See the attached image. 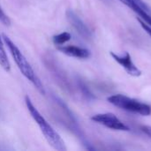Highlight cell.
Here are the masks:
<instances>
[{
    "label": "cell",
    "mask_w": 151,
    "mask_h": 151,
    "mask_svg": "<svg viewBox=\"0 0 151 151\" xmlns=\"http://www.w3.org/2000/svg\"><path fill=\"white\" fill-rule=\"evenodd\" d=\"M53 110L55 111V117L65 127H66L70 132H72L80 141L83 143L84 147L88 150H93L94 148L89 144L86 139L82 130L81 129L76 119L73 115L72 111L66 106V104L58 97L53 96Z\"/></svg>",
    "instance_id": "6da1fadb"
},
{
    "label": "cell",
    "mask_w": 151,
    "mask_h": 151,
    "mask_svg": "<svg viewBox=\"0 0 151 151\" xmlns=\"http://www.w3.org/2000/svg\"><path fill=\"white\" fill-rule=\"evenodd\" d=\"M25 102H26V105H27V108L28 111L30 112V114H31L32 118L34 119V120L38 125L41 132L44 135V137L47 140V142H49V144L56 150H66L65 144L64 141L62 140V138L60 137V135L53 129V127L50 125V123L38 111V110L33 104V103H32L31 99L29 98V96H27L25 97Z\"/></svg>",
    "instance_id": "7a4b0ae2"
},
{
    "label": "cell",
    "mask_w": 151,
    "mask_h": 151,
    "mask_svg": "<svg viewBox=\"0 0 151 151\" xmlns=\"http://www.w3.org/2000/svg\"><path fill=\"white\" fill-rule=\"evenodd\" d=\"M3 38H4L5 44L7 45V48L10 50V53H11L12 58L14 59L16 65H18L19 71L21 72V73L35 87V88L41 94L44 95L45 94L44 87H43L42 81H40V79L38 78V76L36 75V73H35V71L33 70L30 64L28 63V61L25 58V56L22 54V52L19 50V48L15 45V43L7 35H3Z\"/></svg>",
    "instance_id": "3957f363"
},
{
    "label": "cell",
    "mask_w": 151,
    "mask_h": 151,
    "mask_svg": "<svg viewBox=\"0 0 151 151\" xmlns=\"http://www.w3.org/2000/svg\"><path fill=\"white\" fill-rule=\"evenodd\" d=\"M108 102L116 107L125 110L129 112L140 114L142 116H150L151 114V106L142 103L136 99L130 98L124 95H113L107 98Z\"/></svg>",
    "instance_id": "277c9868"
},
{
    "label": "cell",
    "mask_w": 151,
    "mask_h": 151,
    "mask_svg": "<svg viewBox=\"0 0 151 151\" xmlns=\"http://www.w3.org/2000/svg\"><path fill=\"white\" fill-rule=\"evenodd\" d=\"M43 62L58 85L66 93L73 96L74 88L72 84V81L63 68L60 66L58 60H56V58L51 54H46L43 58Z\"/></svg>",
    "instance_id": "5b68a950"
},
{
    "label": "cell",
    "mask_w": 151,
    "mask_h": 151,
    "mask_svg": "<svg viewBox=\"0 0 151 151\" xmlns=\"http://www.w3.org/2000/svg\"><path fill=\"white\" fill-rule=\"evenodd\" d=\"M91 120L104 126L107 128L118 131H130V128L121 122L113 113L96 114L91 118Z\"/></svg>",
    "instance_id": "8992f818"
},
{
    "label": "cell",
    "mask_w": 151,
    "mask_h": 151,
    "mask_svg": "<svg viewBox=\"0 0 151 151\" xmlns=\"http://www.w3.org/2000/svg\"><path fill=\"white\" fill-rule=\"evenodd\" d=\"M110 54L113 58V59L117 63H119L129 75L134 77H138L142 75V71L134 64L132 58L128 52H126L124 55H118L111 51L110 52Z\"/></svg>",
    "instance_id": "52a82bcc"
},
{
    "label": "cell",
    "mask_w": 151,
    "mask_h": 151,
    "mask_svg": "<svg viewBox=\"0 0 151 151\" xmlns=\"http://www.w3.org/2000/svg\"><path fill=\"white\" fill-rule=\"evenodd\" d=\"M66 18L69 23L73 27V28L77 31V33L82 36L86 40H89L92 37V33L88 26L82 21V19L72 10H67Z\"/></svg>",
    "instance_id": "ba28073f"
},
{
    "label": "cell",
    "mask_w": 151,
    "mask_h": 151,
    "mask_svg": "<svg viewBox=\"0 0 151 151\" xmlns=\"http://www.w3.org/2000/svg\"><path fill=\"white\" fill-rule=\"evenodd\" d=\"M58 49L62 53H64L69 57H73V58L86 59V58H90V56H91L90 50H88V49H85V48L78 47V46H73V45L59 46Z\"/></svg>",
    "instance_id": "9c48e42d"
},
{
    "label": "cell",
    "mask_w": 151,
    "mask_h": 151,
    "mask_svg": "<svg viewBox=\"0 0 151 151\" xmlns=\"http://www.w3.org/2000/svg\"><path fill=\"white\" fill-rule=\"evenodd\" d=\"M119 1L122 2L127 7H129L130 9H132L135 13H137V15L140 17L141 19H142L145 23H147L150 27H151V12H149L144 9H142V7H140L138 4H136L134 2V0H119Z\"/></svg>",
    "instance_id": "30bf717a"
},
{
    "label": "cell",
    "mask_w": 151,
    "mask_h": 151,
    "mask_svg": "<svg viewBox=\"0 0 151 151\" xmlns=\"http://www.w3.org/2000/svg\"><path fill=\"white\" fill-rule=\"evenodd\" d=\"M0 65L7 72H9L11 70V65L10 62L8 60V58L6 56L5 50L4 49V45L0 37Z\"/></svg>",
    "instance_id": "8fae6325"
},
{
    "label": "cell",
    "mask_w": 151,
    "mask_h": 151,
    "mask_svg": "<svg viewBox=\"0 0 151 151\" xmlns=\"http://www.w3.org/2000/svg\"><path fill=\"white\" fill-rule=\"evenodd\" d=\"M69 40H71V34L68 32L60 33V34H58L53 37V42L56 45H59V46L63 45L64 43H65Z\"/></svg>",
    "instance_id": "7c38bea8"
},
{
    "label": "cell",
    "mask_w": 151,
    "mask_h": 151,
    "mask_svg": "<svg viewBox=\"0 0 151 151\" xmlns=\"http://www.w3.org/2000/svg\"><path fill=\"white\" fill-rule=\"evenodd\" d=\"M0 21L6 26H9L11 24V20H10L9 17L3 12L1 7H0Z\"/></svg>",
    "instance_id": "4fadbf2b"
},
{
    "label": "cell",
    "mask_w": 151,
    "mask_h": 151,
    "mask_svg": "<svg viewBox=\"0 0 151 151\" xmlns=\"http://www.w3.org/2000/svg\"><path fill=\"white\" fill-rule=\"evenodd\" d=\"M137 19H138V21L140 22V24H141L142 27L145 30V32H146L147 34H149V35L151 36V27H150L147 23H145V22H144L142 19H141L140 18H137Z\"/></svg>",
    "instance_id": "5bb4252c"
},
{
    "label": "cell",
    "mask_w": 151,
    "mask_h": 151,
    "mask_svg": "<svg viewBox=\"0 0 151 151\" xmlns=\"http://www.w3.org/2000/svg\"><path fill=\"white\" fill-rule=\"evenodd\" d=\"M141 131L144 133L146 135L151 138V127L150 126H142L141 127Z\"/></svg>",
    "instance_id": "9a60e30c"
}]
</instances>
